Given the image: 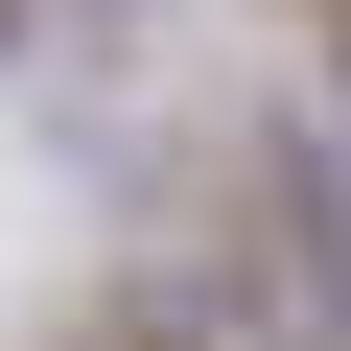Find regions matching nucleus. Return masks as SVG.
I'll return each instance as SVG.
<instances>
[{
    "mask_svg": "<svg viewBox=\"0 0 351 351\" xmlns=\"http://www.w3.org/2000/svg\"><path fill=\"white\" fill-rule=\"evenodd\" d=\"M328 24H351V0H328Z\"/></svg>",
    "mask_w": 351,
    "mask_h": 351,
    "instance_id": "f257e3e1",
    "label": "nucleus"
}]
</instances>
